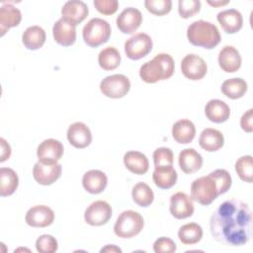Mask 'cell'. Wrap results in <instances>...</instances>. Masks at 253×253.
Masks as SVG:
<instances>
[{
	"label": "cell",
	"mask_w": 253,
	"mask_h": 253,
	"mask_svg": "<svg viewBox=\"0 0 253 253\" xmlns=\"http://www.w3.org/2000/svg\"><path fill=\"white\" fill-rule=\"evenodd\" d=\"M210 231L223 245H245L252 235V211L248 204L236 199L220 204L210 217Z\"/></svg>",
	"instance_id": "1"
},
{
	"label": "cell",
	"mask_w": 253,
	"mask_h": 253,
	"mask_svg": "<svg viewBox=\"0 0 253 253\" xmlns=\"http://www.w3.org/2000/svg\"><path fill=\"white\" fill-rule=\"evenodd\" d=\"M175 69L173 57L168 53H158L139 68V76L146 83H156L169 79Z\"/></svg>",
	"instance_id": "2"
},
{
	"label": "cell",
	"mask_w": 253,
	"mask_h": 253,
	"mask_svg": "<svg viewBox=\"0 0 253 253\" xmlns=\"http://www.w3.org/2000/svg\"><path fill=\"white\" fill-rule=\"evenodd\" d=\"M187 38L193 45L207 49L215 47L221 40L217 27L205 20H198L190 24L187 29Z\"/></svg>",
	"instance_id": "3"
},
{
	"label": "cell",
	"mask_w": 253,
	"mask_h": 253,
	"mask_svg": "<svg viewBox=\"0 0 253 253\" xmlns=\"http://www.w3.org/2000/svg\"><path fill=\"white\" fill-rule=\"evenodd\" d=\"M144 225L143 217L137 211L127 210L123 211L114 225V232L121 238H131L140 233Z\"/></svg>",
	"instance_id": "4"
},
{
	"label": "cell",
	"mask_w": 253,
	"mask_h": 253,
	"mask_svg": "<svg viewBox=\"0 0 253 253\" xmlns=\"http://www.w3.org/2000/svg\"><path fill=\"white\" fill-rule=\"evenodd\" d=\"M218 196L216 182L210 174L197 178L191 185L192 200L202 206L211 205Z\"/></svg>",
	"instance_id": "5"
},
{
	"label": "cell",
	"mask_w": 253,
	"mask_h": 253,
	"mask_svg": "<svg viewBox=\"0 0 253 253\" xmlns=\"http://www.w3.org/2000/svg\"><path fill=\"white\" fill-rule=\"evenodd\" d=\"M110 24L101 18L91 19L82 30L84 42L91 47H98L107 42L111 37Z\"/></svg>",
	"instance_id": "6"
},
{
	"label": "cell",
	"mask_w": 253,
	"mask_h": 253,
	"mask_svg": "<svg viewBox=\"0 0 253 253\" xmlns=\"http://www.w3.org/2000/svg\"><path fill=\"white\" fill-rule=\"evenodd\" d=\"M130 89V81L124 74H113L105 77L100 83V90L108 98L125 97Z\"/></svg>",
	"instance_id": "7"
},
{
	"label": "cell",
	"mask_w": 253,
	"mask_h": 253,
	"mask_svg": "<svg viewBox=\"0 0 253 253\" xmlns=\"http://www.w3.org/2000/svg\"><path fill=\"white\" fill-rule=\"evenodd\" d=\"M152 40L145 33H138L127 39L125 42L126 55L132 60L146 56L152 49Z\"/></svg>",
	"instance_id": "8"
},
{
	"label": "cell",
	"mask_w": 253,
	"mask_h": 253,
	"mask_svg": "<svg viewBox=\"0 0 253 253\" xmlns=\"http://www.w3.org/2000/svg\"><path fill=\"white\" fill-rule=\"evenodd\" d=\"M113 210L109 203L105 201H95L90 204L84 212L86 223L92 226H101L106 224L112 217Z\"/></svg>",
	"instance_id": "9"
},
{
	"label": "cell",
	"mask_w": 253,
	"mask_h": 253,
	"mask_svg": "<svg viewBox=\"0 0 253 253\" xmlns=\"http://www.w3.org/2000/svg\"><path fill=\"white\" fill-rule=\"evenodd\" d=\"M63 144L54 138L44 139L40 143L37 149L39 162L42 164H54L59 161L63 155Z\"/></svg>",
	"instance_id": "10"
},
{
	"label": "cell",
	"mask_w": 253,
	"mask_h": 253,
	"mask_svg": "<svg viewBox=\"0 0 253 253\" xmlns=\"http://www.w3.org/2000/svg\"><path fill=\"white\" fill-rule=\"evenodd\" d=\"M181 71L190 80H201L207 74L208 65L201 56L195 53H189L181 61Z\"/></svg>",
	"instance_id": "11"
},
{
	"label": "cell",
	"mask_w": 253,
	"mask_h": 253,
	"mask_svg": "<svg viewBox=\"0 0 253 253\" xmlns=\"http://www.w3.org/2000/svg\"><path fill=\"white\" fill-rule=\"evenodd\" d=\"M170 213L177 219H184L193 215L195 208L193 200L183 192H177L170 198Z\"/></svg>",
	"instance_id": "12"
},
{
	"label": "cell",
	"mask_w": 253,
	"mask_h": 253,
	"mask_svg": "<svg viewBox=\"0 0 253 253\" xmlns=\"http://www.w3.org/2000/svg\"><path fill=\"white\" fill-rule=\"evenodd\" d=\"M25 220L32 227H46L53 222L54 212L47 206H34L27 211Z\"/></svg>",
	"instance_id": "13"
},
{
	"label": "cell",
	"mask_w": 253,
	"mask_h": 253,
	"mask_svg": "<svg viewBox=\"0 0 253 253\" xmlns=\"http://www.w3.org/2000/svg\"><path fill=\"white\" fill-rule=\"evenodd\" d=\"M62 167L59 163L42 164L37 162L33 168L34 179L40 185L47 186L53 184L61 176Z\"/></svg>",
	"instance_id": "14"
},
{
	"label": "cell",
	"mask_w": 253,
	"mask_h": 253,
	"mask_svg": "<svg viewBox=\"0 0 253 253\" xmlns=\"http://www.w3.org/2000/svg\"><path fill=\"white\" fill-rule=\"evenodd\" d=\"M142 22L141 12L133 7L124 9L117 17L116 24L123 34H132L140 26Z\"/></svg>",
	"instance_id": "15"
},
{
	"label": "cell",
	"mask_w": 253,
	"mask_h": 253,
	"mask_svg": "<svg viewBox=\"0 0 253 253\" xmlns=\"http://www.w3.org/2000/svg\"><path fill=\"white\" fill-rule=\"evenodd\" d=\"M52 36L58 44L70 46L76 41V26L61 17L52 27Z\"/></svg>",
	"instance_id": "16"
},
{
	"label": "cell",
	"mask_w": 253,
	"mask_h": 253,
	"mask_svg": "<svg viewBox=\"0 0 253 253\" xmlns=\"http://www.w3.org/2000/svg\"><path fill=\"white\" fill-rule=\"evenodd\" d=\"M67 139L75 148H85L92 141V133L90 128L81 122L71 124L67 128Z\"/></svg>",
	"instance_id": "17"
},
{
	"label": "cell",
	"mask_w": 253,
	"mask_h": 253,
	"mask_svg": "<svg viewBox=\"0 0 253 253\" xmlns=\"http://www.w3.org/2000/svg\"><path fill=\"white\" fill-rule=\"evenodd\" d=\"M89 9L86 3L79 0L67 1L61 8L62 18L72 23L74 26L79 25L88 16Z\"/></svg>",
	"instance_id": "18"
},
{
	"label": "cell",
	"mask_w": 253,
	"mask_h": 253,
	"mask_svg": "<svg viewBox=\"0 0 253 253\" xmlns=\"http://www.w3.org/2000/svg\"><path fill=\"white\" fill-rule=\"evenodd\" d=\"M219 67L227 73H233L237 71L241 66V55L239 51L232 45L223 46L217 57Z\"/></svg>",
	"instance_id": "19"
},
{
	"label": "cell",
	"mask_w": 253,
	"mask_h": 253,
	"mask_svg": "<svg viewBox=\"0 0 253 253\" xmlns=\"http://www.w3.org/2000/svg\"><path fill=\"white\" fill-rule=\"evenodd\" d=\"M108 184L107 175L98 169L87 171L82 177V186L90 194L97 195L102 193Z\"/></svg>",
	"instance_id": "20"
},
{
	"label": "cell",
	"mask_w": 253,
	"mask_h": 253,
	"mask_svg": "<svg viewBox=\"0 0 253 253\" xmlns=\"http://www.w3.org/2000/svg\"><path fill=\"white\" fill-rule=\"evenodd\" d=\"M216 19L226 34H235L243 26L242 14L236 9L223 10L217 14Z\"/></svg>",
	"instance_id": "21"
},
{
	"label": "cell",
	"mask_w": 253,
	"mask_h": 253,
	"mask_svg": "<svg viewBox=\"0 0 253 253\" xmlns=\"http://www.w3.org/2000/svg\"><path fill=\"white\" fill-rule=\"evenodd\" d=\"M22 20L21 11L10 3L2 4L0 8V32L1 37L14 27H17Z\"/></svg>",
	"instance_id": "22"
},
{
	"label": "cell",
	"mask_w": 253,
	"mask_h": 253,
	"mask_svg": "<svg viewBox=\"0 0 253 253\" xmlns=\"http://www.w3.org/2000/svg\"><path fill=\"white\" fill-rule=\"evenodd\" d=\"M205 115L209 121L220 124L229 119L230 109L225 102L219 99H212L207 103L205 107Z\"/></svg>",
	"instance_id": "23"
},
{
	"label": "cell",
	"mask_w": 253,
	"mask_h": 253,
	"mask_svg": "<svg viewBox=\"0 0 253 253\" xmlns=\"http://www.w3.org/2000/svg\"><path fill=\"white\" fill-rule=\"evenodd\" d=\"M178 163L180 169L186 174H193L203 165L202 155L194 148H185L179 153Z\"/></svg>",
	"instance_id": "24"
},
{
	"label": "cell",
	"mask_w": 253,
	"mask_h": 253,
	"mask_svg": "<svg viewBox=\"0 0 253 253\" xmlns=\"http://www.w3.org/2000/svg\"><path fill=\"white\" fill-rule=\"evenodd\" d=\"M199 144L204 150L214 152L223 146L224 137L222 132L218 129L207 127L200 134Z\"/></svg>",
	"instance_id": "25"
},
{
	"label": "cell",
	"mask_w": 253,
	"mask_h": 253,
	"mask_svg": "<svg viewBox=\"0 0 253 253\" xmlns=\"http://www.w3.org/2000/svg\"><path fill=\"white\" fill-rule=\"evenodd\" d=\"M124 164L127 170L136 175H143L149 169V162L147 157L135 150L127 151L124 155Z\"/></svg>",
	"instance_id": "26"
},
{
	"label": "cell",
	"mask_w": 253,
	"mask_h": 253,
	"mask_svg": "<svg viewBox=\"0 0 253 253\" xmlns=\"http://www.w3.org/2000/svg\"><path fill=\"white\" fill-rule=\"evenodd\" d=\"M195 135L196 126L190 120H179L172 126V136L180 144L190 143Z\"/></svg>",
	"instance_id": "27"
},
{
	"label": "cell",
	"mask_w": 253,
	"mask_h": 253,
	"mask_svg": "<svg viewBox=\"0 0 253 253\" xmlns=\"http://www.w3.org/2000/svg\"><path fill=\"white\" fill-rule=\"evenodd\" d=\"M45 32L40 26H31L27 28L22 35V42L26 48L30 50H37L41 48L45 42Z\"/></svg>",
	"instance_id": "28"
},
{
	"label": "cell",
	"mask_w": 253,
	"mask_h": 253,
	"mask_svg": "<svg viewBox=\"0 0 253 253\" xmlns=\"http://www.w3.org/2000/svg\"><path fill=\"white\" fill-rule=\"evenodd\" d=\"M177 172L172 166L166 167H154L152 179L154 184L163 190L172 188L177 182Z\"/></svg>",
	"instance_id": "29"
},
{
	"label": "cell",
	"mask_w": 253,
	"mask_h": 253,
	"mask_svg": "<svg viewBox=\"0 0 253 253\" xmlns=\"http://www.w3.org/2000/svg\"><path fill=\"white\" fill-rule=\"evenodd\" d=\"M247 82L239 77L226 79L225 81H223L220 87V90L223 93V95L232 100L243 97L247 92Z\"/></svg>",
	"instance_id": "30"
},
{
	"label": "cell",
	"mask_w": 253,
	"mask_h": 253,
	"mask_svg": "<svg viewBox=\"0 0 253 253\" xmlns=\"http://www.w3.org/2000/svg\"><path fill=\"white\" fill-rule=\"evenodd\" d=\"M19 185L17 173L8 167L0 169V196L7 197L15 193Z\"/></svg>",
	"instance_id": "31"
},
{
	"label": "cell",
	"mask_w": 253,
	"mask_h": 253,
	"mask_svg": "<svg viewBox=\"0 0 253 253\" xmlns=\"http://www.w3.org/2000/svg\"><path fill=\"white\" fill-rule=\"evenodd\" d=\"M203 237V228L196 222H190L182 225L178 230L179 240L186 245L198 243Z\"/></svg>",
	"instance_id": "32"
},
{
	"label": "cell",
	"mask_w": 253,
	"mask_h": 253,
	"mask_svg": "<svg viewBox=\"0 0 253 253\" xmlns=\"http://www.w3.org/2000/svg\"><path fill=\"white\" fill-rule=\"evenodd\" d=\"M98 63L104 70H114L121 63V54L114 46H107L99 52Z\"/></svg>",
	"instance_id": "33"
},
{
	"label": "cell",
	"mask_w": 253,
	"mask_h": 253,
	"mask_svg": "<svg viewBox=\"0 0 253 253\" xmlns=\"http://www.w3.org/2000/svg\"><path fill=\"white\" fill-rule=\"evenodd\" d=\"M131 197L133 202L142 208L149 207L154 200L153 191L144 182H138L134 185L131 191Z\"/></svg>",
	"instance_id": "34"
},
{
	"label": "cell",
	"mask_w": 253,
	"mask_h": 253,
	"mask_svg": "<svg viewBox=\"0 0 253 253\" xmlns=\"http://www.w3.org/2000/svg\"><path fill=\"white\" fill-rule=\"evenodd\" d=\"M235 171L239 178L247 183L253 181V159L251 155H243L235 162Z\"/></svg>",
	"instance_id": "35"
},
{
	"label": "cell",
	"mask_w": 253,
	"mask_h": 253,
	"mask_svg": "<svg viewBox=\"0 0 253 253\" xmlns=\"http://www.w3.org/2000/svg\"><path fill=\"white\" fill-rule=\"evenodd\" d=\"M210 175L213 177V179L216 182L217 189H218V194L219 196L226 193L232 184V179L229 174V172L225 169H215L214 171L211 172Z\"/></svg>",
	"instance_id": "36"
},
{
	"label": "cell",
	"mask_w": 253,
	"mask_h": 253,
	"mask_svg": "<svg viewBox=\"0 0 253 253\" xmlns=\"http://www.w3.org/2000/svg\"><path fill=\"white\" fill-rule=\"evenodd\" d=\"M144 6L148 12L156 16L168 14L172 9L171 0H145Z\"/></svg>",
	"instance_id": "37"
},
{
	"label": "cell",
	"mask_w": 253,
	"mask_h": 253,
	"mask_svg": "<svg viewBox=\"0 0 253 253\" xmlns=\"http://www.w3.org/2000/svg\"><path fill=\"white\" fill-rule=\"evenodd\" d=\"M201 10V2L199 0H179L178 2V13L181 18L188 19Z\"/></svg>",
	"instance_id": "38"
},
{
	"label": "cell",
	"mask_w": 253,
	"mask_h": 253,
	"mask_svg": "<svg viewBox=\"0 0 253 253\" xmlns=\"http://www.w3.org/2000/svg\"><path fill=\"white\" fill-rule=\"evenodd\" d=\"M36 249L40 253H54L58 249V243L52 235L43 234L36 240Z\"/></svg>",
	"instance_id": "39"
},
{
	"label": "cell",
	"mask_w": 253,
	"mask_h": 253,
	"mask_svg": "<svg viewBox=\"0 0 253 253\" xmlns=\"http://www.w3.org/2000/svg\"><path fill=\"white\" fill-rule=\"evenodd\" d=\"M173 151L168 147H158L153 152L154 167H166L173 165Z\"/></svg>",
	"instance_id": "40"
},
{
	"label": "cell",
	"mask_w": 253,
	"mask_h": 253,
	"mask_svg": "<svg viewBox=\"0 0 253 253\" xmlns=\"http://www.w3.org/2000/svg\"><path fill=\"white\" fill-rule=\"evenodd\" d=\"M176 249V243L169 237H159L153 243V251L155 253H173Z\"/></svg>",
	"instance_id": "41"
},
{
	"label": "cell",
	"mask_w": 253,
	"mask_h": 253,
	"mask_svg": "<svg viewBox=\"0 0 253 253\" xmlns=\"http://www.w3.org/2000/svg\"><path fill=\"white\" fill-rule=\"evenodd\" d=\"M93 4L97 11L103 15H113L119 8L117 0H94Z\"/></svg>",
	"instance_id": "42"
},
{
	"label": "cell",
	"mask_w": 253,
	"mask_h": 253,
	"mask_svg": "<svg viewBox=\"0 0 253 253\" xmlns=\"http://www.w3.org/2000/svg\"><path fill=\"white\" fill-rule=\"evenodd\" d=\"M252 109L247 110L240 119V126L246 132L253 131V123H252Z\"/></svg>",
	"instance_id": "43"
},
{
	"label": "cell",
	"mask_w": 253,
	"mask_h": 253,
	"mask_svg": "<svg viewBox=\"0 0 253 253\" xmlns=\"http://www.w3.org/2000/svg\"><path fill=\"white\" fill-rule=\"evenodd\" d=\"M0 144H1L0 162H4L7 159H9V157L11 155V147H10L9 143L4 138H0Z\"/></svg>",
	"instance_id": "44"
},
{
	"label": "cell",
	"mask_w": 253,
	"mask_h": 253,
	"mask_svg": "<svg viewBox=\"0 0 253 253\" xmlns=\"http://www.w3.org/2000/svg\"><path fill=\"white\" fill-rule=\"evenodd\" d=\"M100 252H122V250L119 248V247H117L116 245H113V244H111V245H106L104 248H102L101 250H100Z\"/></svg>",
	"instance_id": "45"
},
{
	"label": "cell",
	"mask_w": 253,
	"mask_h": 253,
	"mask_svg": "<svg viewBox=\"0 0 253 253\" xmlns=\"http://www.w3.org/2000/svg\"><path fill=\"white\" fill-rule=\"evenodd\" d=\"M209 5L211 6H213V7H220V6H224L226 4L229 3V0H226V1H220V0H215V1H211V0H208L207 1Z\"/></svg>",
	"instance_id": "46"
}]
</instances>
